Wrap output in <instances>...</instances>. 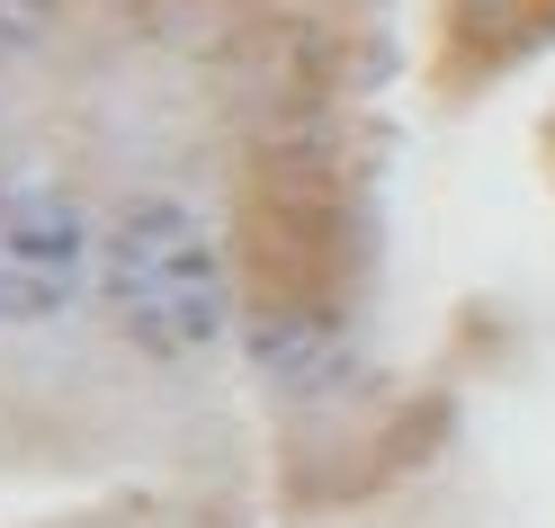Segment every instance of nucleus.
I'll return each mask as SVG.
<instances>
[{
  "label": "nucleus",
  "instance_id": "f257e3e1",
  "mask_svg": "<svg viewBox=\"0 0 555 528\" xmlns=\"http://www.w3.org/2000/svg\"><path fill=\"white\" fill-rule=\"evenodd\" d=\"M99 278H108V313L134 349L153 359H197L206 340H224L233 323V287H224V252L206 242V224L189 206H126L108 224V252H99Z\"/></svg>",
  "mask_w": 555,
  "mask_h": 528
},
{
  "label": "nucleus",
  "instance_id": "f03ea898",
  "mask_svg": "<svg viewBox=\"0 0 555 528\" xmlns=\"http://www.w3.org/2000/svg\"><path fill=\"white\" fill-rule=\"evenodd\" d=\"M81 278H90V216L73 206V189L10 170L0 180V323H46L81 296Z\"/></svg>",
  "mask_w": 555,
  "mask_h": 528
}]
</instances>
